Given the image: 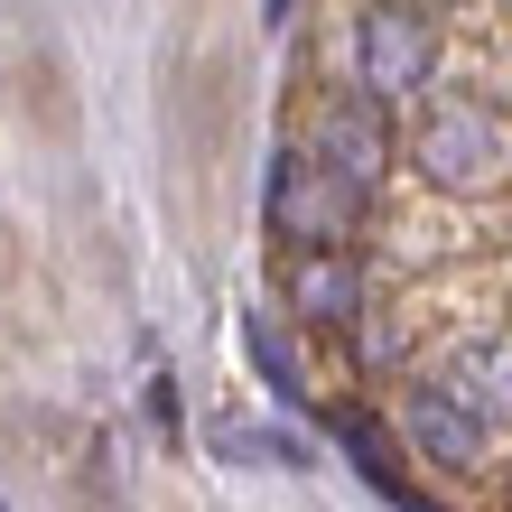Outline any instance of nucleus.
<instances>
[{"mask_svg": "<svg viewBox=\"0 0 512 512\" xmlns=\"http://www.w3.org/2000/svg\"><path fill=\"white\" fill-rule=\"evenodd\" d=\"M419 168H429L438 187H485V177L503 168V112L475 103V94L429 103V122H419Z\"/></svg>", "mask_w": 512, "mask_h": 512, "instance_id": "nucleus-3", "label": "nucleus"}, {"mask_svg": "<svg viewBox=\"0 0 512 512\" xmlns=\"http://www.w3.org/2000/svg\"><path fill=\"white\" fill-rule=\"evenodd\" d=\"M289 298H298V317H308V326H345L354 308H364V280H354L345 252H308V261H298V280H289Z\"/></svg>", "mask_w": 512, "mask_h": 512, "instance_id": "nucleus-6", "label": "nucleus"}, {"mask_svg": "<svg viewBox=\"0 0 512 512\" xmlns=\"http://www.w3.org/2000/svg\"><path fill=\"white\" fill-rule=\"evenodd\" d=\"M410 429H419V447H429L438 466H475V438H485V429H475V419L447 401L438 382H429V391H410Z\"/></svg>", "mask_w": 512, "mask_h": 512, "instance_id": "nucleus-8", "label": "nucleus"}, {"mask_svg": "<svg viewBox=\"0 0 512 512\" xmlns=\"http://www.w3.org/2000/svg\"><path fill=\"white\" fill-rule=\"evenodd\" d=\"M336 438L354 447V466H364V485H373L382 503H401V512H429V503H419V485H410V475H401V457H391V438L373 429V419H364V410H345V419H336Z\"/></svg>", "mask_w": 512, "mask_h": 512, "instance_id": "nucleus-7", "label": "nucleus"}, {"mask_svg": "<svg viewBox=\"0 0 512 512\" xmlns=\"http://www.w3.org/2000/svg\"><path fill=\"white\" fill-rule=\"evenodd\" d=\"M447 401H457L475 429H494V419H512V345L503 336H475V345H457V364H447Z\"/></svg>", "mask_w": 512, "mask_h": 512, "instance_id": "nucleus-5", "label": "nucleus"}, {"mask_svg": "<svg viewBox=\"0 0 512 512\" xmlns=\"http://www.w3.org/2000/svg\"><path fill=\"white\" fill-rule=\"evenodd\" d=\"M317 168H326V177H345L354 196H373V187H382V168H391L382 103H364V94H354V103H336V112H326V122H317Z\"/></svg>", "mask_w": 512, "mask_h": 512, "instance_id": "nucleus-4", "label": "nucleus"}, {"mask_svg": "<svg viewBox=\"0 0 512 512\" xmlns=\"http://www.w3.org/2000/svg\"><path fill=\"white\" fill-rule=\"evenodd\" d=\"M243 354L261 364V382L280 391L289 410H308V373H298V354H289V336H280V326H270V317H243Z\"/></svg>", "mask_w": 512, "mask_h": 512, "instance_id": "nucleus-9", "label": "nucleus"}, {"mask_svg": "<svg viewBox=\"0 0 512 512\" xmlns=\"http://www.w3.org/2000/svg\"><path fill=\"white\" fill-rule=\"evenodd\" d=\"M215 447H224V457H270V466H298V447H289V438L243 429V419H224V429H215Z\"/></svg>", "mask_w": 512, "mask_h": 512, "instance_id": "nucleus-10", "label": "nucleus"}, {"mask_svg": "<svg viewBox=\"0 0 512 512\" xmlns=\"http://www.w3.org/2000/svg\"><path fill=\"white\" fill-rule=\"evenodd\" d=\"M354 75H364V103L429 94V75H438V28H429V10H401V0L364 10V28H354Z\"/></svg>", "mask_w": 512, "mask_h": 512, "instance_id": "nucleus-2", "label": "nucleus"}, {"mask_svg": "<svg viewBox=\"0 0 512 512\" xmlns=\"http://www.w3.org/2000/svg\"><path fill=\"white\" fill-rule=\"evenodd\" d=\"M261 10H270V19H289V0H261Z\"/></svg>", "mask_w": 512, "mask_h": 512, "instance_id": "nucleus-11", "label": "nucleus"}, {"mask_svg": "<svg viewBox=\"0 0 512 512\" xmlns=\"http://www.w3.org/2000/svg\"><path fill=\"white\" fill-rule=\"evenodd\" d=\"M261 215H270V233H280V243L336 252L345 233H354V215H364V196H354L345 177H326L317 159L280 149V159H270V196H261Z\"/></svg>", "mask_w": 512, "mask_h": 512, "instance_id": "nucleus-1", "label": "nucleus"}]
</instances>
